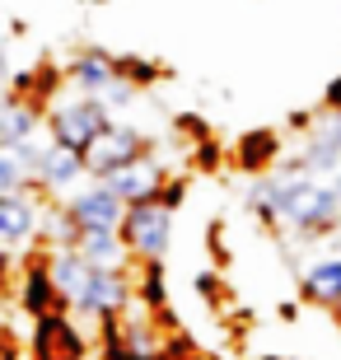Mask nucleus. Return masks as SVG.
<instances>
[{
    "label": "nucleus",
    "instance_id": "1",
    "mask_svg": "<svg viewBox=\"0 0 341 360\" xmlns=\"http://www.w3.org/2000/svg\"><path fill=\"white\" fill-rule=\"evenodd\" d=\"M266 197L276 206V225H285L295 239H328L341 229V197L318 174H262Z\"/></svg>",
    "mask_w": 341,
    "mask_h": 360
},
{
    "label": "nucleus",
    "instance_id": "2",
    "mask_svg": "<svg viewBox=\"0 0 341 360\" xmlns=\"http://www.w3.org/2000/svg\"><path fill=\"white\" fill-rule=\"evenodd\" d=\"M108 127H112V108H108L103 98H94V94L61 98V103H52V112H47V136H52L56 146L79 150V155H84Z\"/></svg>",
    "mask_w": 341,
    "mask_h": 360
},
{
    "label": "nucleus",
    "instance_id": "3",
    "mask_svg": "<svg viewBox=\"0 0 341 360\" xmlns=\"http://www.w3.org/2000/svg\"><path fill=\"white\" fill-rule=\"evenodd\" d=\"M122 243L136 262H164L173 243V211H164L159 201H141V206H127L117 225Z\"/></svg>",
    "mask_w": 341,
    "mask_h": 360
},
{
    "label": "nucleus",
    "instance_id": "4",
    "mask_svg": "<svg viewBox=\"0 0 341 360\" xmlns=\"http://www.w3.org/2000/svg\"><path fill=\"white\" fill-rule=\"evenodd\" d=\"M28 351H33V360H84L89 356V337L70 319V309H52V314L33 319Z\"/></svg>",
    "mask_w": 341,
    "mask_h": 360
},
{
    "label": "nucleus",
    "instance_id": "5",
    "mask_svg": "<svg viewBox=\"0 0 341 360\" xmlns=\"http://www.w3.org/2000/svg\"><path fill=\"white\" fill-rule=\"evenodd\" d=\"M131 300H136V285L127 281L122 267H94L75 300V314H84L94 323H108V319H122L131 309Z\"/></svg>",
    "mask_w": 341,
    "mask_h": 360
},
{
    "label": "nucleus",
    "instance_id": "6",
    "mask_svg": "<svg viewBox=\"0 0 341 360\" xmlns=\"http://www.w3.org/2000/svg\"><path fill=\"white\" fill-rule=\"evenodd\" d=\"M145 155H150V136L136 131V127L112 122V127H108V131L98 136L89 150H84V164H89V178H112L117 169L145 160Z\"/></svg>",
    "mask_w": 341,
    "mask_h": 360
},
{
    "label": "nucleus",
    "instance_id": "7",
    "mask_svg": "<svg viewBox=\"0 0 341 360\" xmlns=\"http://www.w3.org/2000/svg\"><path fill=\"white\" fill-rule=\"evenodd\" d=\"M89 178V164H84V155L70 146H56L52 136H47V146H42L38 155V169H33V183H38V192H52V197L66 201L70 192H79L75 183H84Z\"/></svg>",
    "mask_w": 341,
    "mask_h": 360
},
{
    "label": "nucleus",
    "instance_id": "8",
    "mask_svg": "<svg viewBox=\"0 0 341 360\" xmlns=\"http://www.w3.org/2000/svg\"><path fill=\"white\" fill-rule=\"evenodd\" d=\"M42 211L38 192H0V248L42 239Z\"/></svg>",
    "mask_w": 341,
    "mask_h": 360
},
{
    "label": "nucleus",
    "instance_id": "9",
    "mask_svg": "<svg viewBox=\"0 0 341 360\" xmlns=\"http://www.w3.org/2000/svg\"><path fill=\"white\" fill-rule=\"evenodd\" d=\"M66 211L79 220V229H117L122 215H127V201H122L108 183L94 178L89 187H79V192L66 197Z\"/></svg>",
    "mask_w": 341,
    "mask_h": 360
},
{
    "label": "nucleus",
    "instance_id": "10",
    "mask_svg": "<svg viewBox=\"0 0 341 360\" xmlns=\"http://www.w3.org/2000/svg\"><path fill=\"white\" fill-rule=\"evenodd\" d=\"M19 309H24L28 319H42V314H52V309H70L66 300H61V290H56V281H52L47 253L24 262V271H19Z\"/></svg>",
    "mask_w": 341,
    "mask_h": 360
},
{
    "label": "nucleus",
    "instance_id": "11",
    "mask_svg": "<svg viewBox=\"0 0 341 360\" xmlns=\"http://www.w3.org/2000/svg\"><path fill=\"white\" fill-rule=\"evenodd\" d=\"M98 183H108L122 201H127V206H141V201H155L159 197V187L169 183V174H164V164H159L155 155H145V160L117 169L112 178H98Z\"/></svg>",
    "mask_w": 341,
    "mask_h": 360
},
{
    "label": "nucleus",
    "instance_id": "12",
    "mask_svg": "<svg viewBox=\"0 0 341 360\" xmlns=\"http://www.w3.org/2000/svg\"><path fill=\"white\" fill-rule=\"evenodd\" d=\"M42 127V108L24 94H0V150H19Z\"/></svg>",
    "mask_w": 341,
    "mask_h": 360
},
{
    "label": "nucleus",
    "instance_id": "13",
    "mask_svg": "<svg viewBox=\"0 0 341 360\" xmlns=\"http://www.w3.org/2000/svg\"><path fill=\"white\" fill-rule=\"evenodd\" d=\"M61 75H66V84H75L79 94L108 98V89L117 84V56H108V52H79Z\"/></svg>",
    "mask_w": 341,
    "mask_h": 360
},
{
    "label": "nucleus",
    "instance_id": "14",
    "mask_svg": "<svg viewBox=\"0 0 341 360\" xmlns=\"http://www.w3.org/2000/svg\"><path fill=\"white\" fill-rule=\"evenodd\" d=\"M281 155H285V146H281V136L271 131V127H257V131H243L234 146V164L243 169V174L262 178L271 174L276 164H281Z\"/></svg>",
    "mask_w": 341,
    "mask_h": 360
},
{
    "label": "nucleus",
    "instance_id": "15",
    "mask_svg": "<svg viewBox=\"0 0 341 360\" xmlns=\"http://www.w3.org/2000/svg\"><path fill=\"white\" fill-rule=\"evenodd\" d=\"M47 267H52V281L56 290H61V300H66L70 309H75L79 290H84V281H89V262H84V253L79 248H47Z\"/></svg>",
    "mask_w": 341,
    "mask_h": 360
},
{
    "label": "nucleus",
    "instance_id": "16",
    "mask_svg": "<svg viewBox=\"0 0 341 360\" xmlns=\"http://www.w3.org/2000/svg\"><path fill=\"white\" fill-rule=\"evenodd\" d=\"M304 295L314 304H328L341 314V253H328L304 267Z\"/></svg>",
    "mask_w": 341,
    "mask_h": 360
},
{
    "label": "nucleus",
    "instance_id": "17",
    "mask_svg": "<svg viewBox=\"0 0 341 360\" xmlns=\"http://www.w3.org/2000/svg\"><path fill=\"white\" fill-rule=\"evenodd\" d=\"M75 248L84 253V262H89V267H127V257H131L117 229H84Z\"/></svg>",
    "mask_w": 341,
    "mask_h": 360
},
{
    "label": "nucleus",
    "instance_id": "18",
    "mask_svg": "<svg viewBox=\"0 0 341 360\" xmlns=\"http://www.w3.org/2000/svg\"><path fill=\"white\" fill-rule=\"evenodd\" d=\"M117 80L131 89H150V84L169 80V66H159L150 56H117Z\"/></svg>",
    "mask_w": 341,
    "mask_h": 360
},
{
    "label": "nucleus",
    "instance_id": "19",
    "mask_svg": "<svg viewBox=\"0 0 341 360\" xmlns=\"http://www.w3.org/2000/svg\"><path fill=\"white\" fill-rule=\"evenodd\" d=\"M136 295H141V309H150V314H164V309H169L164 262H141V281H136Z\"/></svg>",
    "mask_w": 341,
    "mask_h": 360
},
{
    "label": "nucleus",
    "instance_id": "20",
    "mask_svg": "<svg viewBox=\"0 0 341 360\" xmlns=\"http://www.w3.org/2000/svg\"><path fill=\"white\" fill-rule=\"evenodd\" d=\"M0 192H38L24 150H0Z\"/></svg>",
    "mask_w": 341,
    "mask_h": 360
},
{
    "label": "nucleus",
    "instance_id": "21",
    "mask_svg": "<svg viewBox=\"0 0 341 360\" xmlns=\"http://www.w3.org/2000/svg\"><path fill=\"white\" fill-rule=\"evenodd\" d=\"M159 206H164V211H173V215H178V206H183V201H187V178H169V183H164V187H159Z\"/></svg>",
    "mask_w": 341,
    "mask_h": 360
},
{
    "label": "nucleus",
    "instance_id": "22",
    "mask_svg": "<svg viewBox=\"0 0 341 360\" xmlns=\"http://www.w3.org/2000/svg\"><path fill=\"white\" fill-rule=\"evenodd\" d=\"M318 112H341V75L323 89V108H318Z\"/></svg>",
    "mask_w": 341,
    "mask_h": 360
},
{
    "label": "nucleus",
    "instance_id": "23",
    "mask_svg": "<svg viewBox=\"0 0 341 360\" xmlns=\"http://www.w3.org/2000/svg\"><path fill=\"white\" fill-rule=\"evenodd\" d=\"M328 183H332V192H337V197H341V169H337V174L328 178Z\"/></svg>",
    "mask_w": 341,
    "mask_h": 360
},
{
    "label": "nucleus",
    "instance_id": "24",
    "mask_svg": "<svg viewBox=\"0 0 341 360\" xmlns=\"http://www.w3.org/2000/svg\"><path fill=\"white\" fill-rule=\"evenodd\" d=\"M187 360H206V356H187Z\"/></svg>",
    "mask_w": 341,
    "mask_h": 360
}]
</instances>
